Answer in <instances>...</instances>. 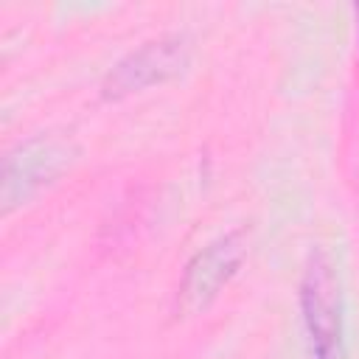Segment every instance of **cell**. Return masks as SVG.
<instances>
[{"label": "cell", "instance_id": "obj_1", "mask_svg": "<svg viewBox=\"0 0 359 359\" xmlns=\"http://www.w3.org/2000/svg\"><path fill=\"white\" fill-rule=\"evenodd\" d=\"M300 306H303V323H306L311 356L314 359H345L339 283L334 278L331 261L323 252L311 255L303 272Z\"/></svg>", "mask_w": 359, "mask_h": 359}, {"label": "cell", "instance_id": "obj_2", "mask_svg": "<svg viewBox=\"0 0 359 359\" xmlns=\"http://www.w3.org/2000/svg\"><path fill=\"white\" fill-rule=\"evenodd\" d=\"M241 258H244L241 233H227V236L216 238L213 244H208L205 250H199L182 272L180 306L185 311L205 309L219 294V289L236 275Z\"/></svg>", "mask_w": 359, "mask_h": 359}, {"label": "cell", "instance_id": "obj_3", "mask_svg": "<svg viewBox=\"0 0 359 359\" xmlns=\"http://www.w3.org/2000/svg\"><path fill=\"white\" fill-rule=\"evenodd\" d=\"M73 160L70 143L59 137H36L20 146L6 160L3 174V199L6 205H14L17 199L31 196L42 185L53 182Z\"/></svg>", "mask_w": 359, "mask_h": 359}, {"label": "cell", "instance_id": "obj_4", "mask_svg": "<svg viewBox=\"0 0 359 359\" xmlns=\"http://www.w3.org/2000/svg\"><path fill=\"white\" fill-rule=\"evenodd\" d=\"M188 59V45L182 36H163L154 42H146L135 53H129L123 62L115 65L104 84L107 98H118L135 90H143L149 84H160L168 76L180 73Z\"/></svg>", "mask_w": 359, "mask_h": 359}]
</instances>
